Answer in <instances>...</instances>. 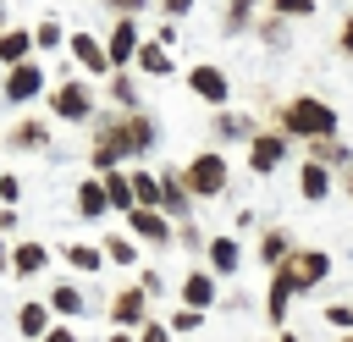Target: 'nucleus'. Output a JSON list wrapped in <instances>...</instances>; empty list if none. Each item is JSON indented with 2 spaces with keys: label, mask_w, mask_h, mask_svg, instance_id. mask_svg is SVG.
Here are the masks:
<instances>
[{
  "label": "nucleus",
  "mask_w": 353,
  "mask_h": 342,
  "mask_svg": "<svg viewBox=\"0 0 353 342\" xmlns=\"http://www.w3.org/2000/svg\"><path fill=\"white\" fill-rule=\"evenodd\" d=\"M287 127H292V132H314V138H331L336 116H331L325 105H314V99H292V105H287Z\"/></svg>",
  "instance_id": "nucleus-1"
},
{
  "label": "nucleus",
  "mask_w": 353,
  "mask_h": 342,
  "mask_svg": "<svg viewBox=\"0 0 353 342\" xmlns=\"http://www.w3.org/2000/svg\"><path fill=\"white\" fill-rule=\"evenodd\" d=\"M182 182H188L193 193H221V188H226V160H221V154H199Z\"/></svg>",
  "instance_id": "nucleus-2"
},
{
  "label": "nucleus",
  "mask_w": 353,
  "mask_h": 342,
  "mask_svg": "<svg viewBox=\"0 0 353 342\" xmlns=\"http://www.w3.org/2000/svg\"><path fill=\"white\" fill-rule=\"evenodd\" d=\"M325 270H331L325 254H292V259L281 265V276H287L292 287H314V281H325Z\"/></svg>",
  "instance_id": "nucleus-3"
},
{
  "label": "nucleus",
  "mask_w": 353,
  "mask_h": 342,
  "mask_svg": "<svg viewBox=\"0 0 353 342\" xmlns=\"http://www.w3.org/2000/svg\"><path fill=\"white\" fill-rule=\"evenodd\" d=\"M188 83H193V94H199V99H215V105L226 99V77H221L215 66H193V72H188Z\"/></svg>",
  "instance_id": "nucleus-4"
},
{
  "label": "nucleus",
  "mask_w": 353,
  "mask_h": 342,
  "mask_svg": "<svg viewBox=\"0 0 353 342\" xmlns=\"http://www.w3.org/2000/svg\"><path fill=\"white\" fill-rule=\"evenodd\" d=\"M55 116L83 121V116H88V88H83V83H66V88L55 94Z\"/></svg>",
  "instance_id": "nucleus-5"
},
{
  "label": "nucleus",
  "mask_w": 353,
  "mask_h": 342,
  "mask_svg": "<svg viewBox=\"0 0 353 342\" xmlns=\"http://www.w3.org/2000/svg\"><path fill=\"white\" fill-rule=\"evenodd\" d=\"M143 44H138V33H132V22H121L116 33H110V66H127L132 55H138Z\"/></svg>",
  "instance_id": "nucleus-6"
},
{
  "label": "nucleus",
  "mask_w": 353,
  "mask_h": 342,
  "mask_svg": "<svg viewBox=\"0 0 353 342\" xmlns=\"http://www.w3.org/2000/svg\"><path fill=\"white\" fill-rule=\"evenodd\" d=\"M39 83H44V77H39V66H17V72L6 77V99H33V94H39Z\"/></svg>",
  "instance_id": "nucleus-7"
},
{
  "label": "nucleus",
  "mask_w": 353,
  "mask_h": 342,
  "mask_svg": "<svg viewBox=\"0 0 353 342\" xmlns=\"http://www.w3.org/2000/svg\"><path fill=\"white\" fill-rule=\"evenodd\" d=\"M72 55H77L88 72H105V66H110V50H99L88 33H77V39H72Z\"/></svg>",
  "instance_id": "nucleus-8"
},
{
  "label": "nucleus",
  "mask_w": 353,
  "mask_h": 342,
  "mask_svg": "<svg viewBox=\"0 0 353 342\" xmlns=\"http://www.w3.org/2000/svg\"><path fill=\"white\" fill-rule=\"evenodd\" d=\"M281 160V138H254V149H248V165L254 171H270Z\"/></svg>",
  "instance_id": "nucleus-9"
},
{
  "label": "nucleus",
  "mask_w": 353,
  "mask_h": 342,
  "mask_svg": "<svg viewBox=\"0 0 353 342\" xmlns=\"http://www.w3.org/2000/svg\"><path fill=\"white\" fill-rule=\"evenodd\" d=\"M121 325H138L143 320V292H116V309H110Z\"/></svg>",
  "instance_id": "nucleus-10"
},
{
  "label": "nucleus",
  "mask_w": 353,
  "mask_h": 342,
  "mask_svg": "<svg viewBox=\"0 0 353 342\" xmlns=\"http://www.w3.org/2000/svg\"><path fill=\"white\" fill-rule=\"evenodd\" d=\"M132 232H143L149 243H165V221L154 210H132Z\"/></svg>",
  "instance_id": "nucleus-11"
},
{
  "label": "nucleus",
  "mask_w": 353,
  "mask_h": 342,
  "mask_svg": "<svg viewBox=\"0 0 353 342\" xmlns=\"http://www.w3.org/2000/svg\"><path fill=\"white\" fill-rule=\"evenodd\" d=\"M44 259H50V254H44V248H39V243H22V248H17V259H11V265H17V276H33V270H44Z\"/></svg>",
  "instance_id": "nucleus-12"
},
{
  "label": "nucleus",
  "mask_w": 353,
  "mask_h": 342,
  "mask_svg": "<svg viewBox=\"0 0 353 342\" xmlns=\"http://www.w3.org/2000/svg\"><path fill=\"white\" fill-rule=\"evenodd\" d=\"M105 193H110V204H121V210H132V199H138V193H132V177H116V171L105 177Z\"/></svg>",
  "instance_id": "nucleus-13"
},
{
  "label": "nucleus",
  "mask_w": 353,
  "mask_h": 342,
  "mask_svg": "<svg viewBox=\"0 0 353 342\" xmlns=\"http://www.w3.org/2000/svg\"><path fill=\"white\" fill-rule=\"evenodd\" d=\"M77 204H83V215H99V210L110 204V193H105V182H83V193H77Z\"/></svg>",
  "instance_id": "nucleus-14"
},
{
  "label": "nucleus",
  "mask_w": 353,
  "mask_h": 342,
  "mask_svg": "<svg viewBox=\"0 0 353 342\" xmlns=\"http://www.w3.org/2000/svg\"><path fill=\"white\" fill-rule=\"evenodd\" d=\"M182 292H188V309H204V303L215 298V281H210V276H188Z\"/></svg>",
  "instance_id": "nucleus-15"
},
{
  "label": "nucleus",
  "mask_w": 353,
  "mask_h": 342,
  "mask_svg": "<svg viewBox=\"0 0 353 342\" xmlns=\"http://www.w3.org/2000/svg\"><path fill=\"white\" fill-rule=\"evenodd\" d=\"M287 298H292V281L276 270V281H270V320H287Z\"/></svg>",
  "instance_id": "nucleus-16"
},
{
  "label": "nucleus",
  "mask_w": 353,
  "mask_h": 342,
  "mask_svg": "<svg viewBox=\"0 0 353 342\" xmlns=\"http://www.w3.org/2000/svg\"><path fill=\"white\" fill-rule=\"evenodd\" d=\"M17 320H22V331H28V336H50V331H44V320H50V309H44V303H22V314H17Z\"/></svg>",
  "instance_id": "nucleus-17"
},
{
  "label": "nucleus",
  "mask_w": 353,
  "mask_h": 342,
  "mask_svg": "<svg viewBox=\"0 0 353 342\" xmlns=\"http://www.w3.org/2000/svg\"><path fill=\"white\" fill-rule=\"evenodd\" d=\"M138 66H143V72H171L165 44H143V50H138Z\"/></svg>",
  "instance_id": "nucleus-18"
},
{
  "label": "nucleus",
  "mask_w": 353,
  "mask_h": 342,
  "mask_svg": "<svg viewBox=\"0 0 353 342\" xmlns=\"http://www.w3.org/2000/svg\"><path fill=\"white\" fill-rule=\"evenodd\" d=\"M132 193H138V210H149V204H154V199H160V204H165V188H160V182H154V177H132Z\"/></svg>",
  "instance_id": "nucleus-19"
},
{
  "label": "nucleus",
  "mask_w": 353,
  "mask_h": 342,
  "mask_svg": "<svg viewBox=\"0 0 353 342\" xmlns=\"http://www.w3.org/2000/svg\"><path fill=\"white\" fill-rule=\"evenodd\" d=\"M210 259H215L221 270H237V243H232V237H215V243H210Z\"/></svg>",
  "instance_id": "nucleus-20"
},
{
  "label": "nucleus",
  "mask_w": 353,
  "mask_h": 342,
  "mask_svg": "<svg viewBox=\"0 0 353 342\" xmlns=\"http://www.w3.org/2000/svg\"><path fill=\"white\" fill-rule=\"evenodd\" d=\"M50 303H55L61 314H83V292H77V287H55V292H50Z\"/></svg>",
  "instance_id": "nucleus-21"
},
{
  "label": "nucleus",
  "mask_w": 353,
  "mask_h": 342,
  "mask_svg": "<svg viewBox=\"0 0 353 342\" xmlns=\"http://www.w3.org/2000/svg\"><path fill=\"white\" fill-rule=\"evenodd\" d=\"M28 44H33L28 33H6V39H0V61H22V55H28Z\"/></svg>",
  "instance_id": "nucleus-22"
},
{
  "label": "nucleus",
  "mask_w": 353,
  "mask_h": 342,
  "mask_svg": "<svg viewBox=\"0 0 353 342\" xmlns=\"http://www.w3.org/2000/svg\"><path fill=\"white\" fill-rule=\"evenodd\" d=\"M11 143H17V149H33V143H44V121H22V127L11 132Z\"/></svg>",
  "instance_id": "nucleus-23"
},
{
  "label": "nucleus",
  "mask_w": 353,
  "mask_h": 342,
  "mask_svg": "<svg viewBox=\"0 0 353 342\" xmlns=\"http://www.w3.org/2000/svg\"><path fill=\"white\" fill-rule=\"evenodd\" d=\"M298 182H303V193H309V199H325V193H331V188H325V171H320V165H303V177H298Z\"/></svg>",
  "instance_id": "nucleus-24"
},
{
  "label": "nucleus",
  "mask_w": 353,
  "mask_h": 342,
  "mask_svg": "<svg viewBox=\"0 0 353 342\" xmlns=\"http://www.w3.org/2000/svg\"><path fill=\"white\" fill-rule=\"evenodd\" d=\"M66 259H72L77 270H99V248H88V243H72V248H66Z\"/></svg>",
  "instance_id": "nucleus-25"
},
{
  "label": "nucleus",
  "mask_w": 353,
  "mask_h": 342,
  "mask_svg": "<svg viewBox=\"0 0 353 342\" xmlns=\"http://www.w3.org/2000/svg\"><path fill=\"white\" fill-rule=\"evenodd\" d=\"M259 254H265V259H281V254H287V237H281V232H265Z\"/></svg>",
  "instance_id": "nucleus-26"
},
{
  "label": "nucleus",
  "mask_w": 353,
  "mask_h": 342,
  "mask_svg": "<svg viewBox=\"0 0 353 342\" xmlns=\"http://www.w3.org/2000/svg\"><path fill=\"white\" fill-rule=\"evenodd\" d=\"M276 11H281V17H309L314 0H276Z\"/></svg>",
  "instance_id": "nucleus-27"
},
{
  "label": "nucleus",
  "mask_w": 353,
  "mask_h": 342,
  "mask_svg": "<svg viewBox=\"0 0 353 342\" xmlns=\"http://www.w3.org/2000/svg\"><path fill=\"white\" fill-rule=\"evenodd\" d=\"M325 320H331V325H353V309H347V303H331Z\"/></svg>",
  "instance_id": "nucleus-28"
},
{
  "label": "nucleus",
  "mask_w": 353,
  "mask_h": 342,
  "mask_svg": "<svg viewBox=\"0 0 353 342\" xmlns=\"http://www.w3.org/2000/svg\"><path fill=\"white\" fill-rule=\"evenodd\" d=\"M110 259H121V265H127V259H132V243H127V237H116V243H110Z\"/></svg>",
  "instance_id": "nucleus-29"
},
{
  "label": "nucleus",
  "mask_w": 353,
  "mask_h": 342,
  "mask_svg": "<svg viewBox=\"0 0 353 342\" xmlns=\"http://www.w3.org/2000/svg\"><path fill=\"white\" fill-rule=\"evenodd\" d=\"M171 325H176V331H193V325H199V309H182V314H176Z\"/></svg>",
  "instance_id": "nucleus-30"
},
{
  "label": "nucleus",
  "mask_w": 353,
  "mask_h": 342,
  "mask_svg": "<svg viewBox=\"0 0 353 342\" xmlns=\"http://www.w3.org/2000/svg\"><path fill=\"white\" fill-rule=\"evenodd\" d=\"M143 342H165V325H143Z\"/></svg>",
  "instance_id": "nucleus-31"
},
{
  "label": "nucleus",
  "mask_w": 353,
  "mask_h": 342,
  "mask_svg": "<svg viewBox=\"0 0 353 342\" xmlns=\"http://www.w3.org/2000/svg\"><path fill=\"white\" fill-rule=\"evenodd\" d=\"M248 6H254V0H232V22H243V17H248Z\"/></svg>",
  "instance_id": "nucleus-32"
},
{
  "label": "nucleus",
  "mask_w": 353,
  "mask_h": 342,
  "mask_svg": "<svg viewBox=\"0 0 353 342\" xmlns=\"http://www.w3.org/2000/svg\"><path fill=\"white\" fill-rule=\"evenodd\" d=\"M342 44H347V50H353V17H347V22H342Z\"/></svg>",
  "instance_id": "nucleus-33"
},
{
  "label": "nucleus",
  "mask_w": 353,
  "mask_h": 342,
  "mask_svg": "<svg viewBox=\"0 0 353 342\" xmlns=\"http://www.w3.org/2000/svg\"><path fill=\"white\" fill-rule=\"evenodd\" d=\"M44 342H77V336H72V331H50Z\"/></svg>",
  "instance_id": "nucleus-34"
},
{
  "label": "nucleus",
  "mask_w": 353,
  "mask_h": 342,
  "mask_svg": "<svg viewBox=\"0 0 353 342\" xmlns=\"http://www.w3.org/2000/svg\"><path fill=\"white\" fill-rule=\"evenodd\" d=\"M110 6H116V11H138V0H110Z\"/></svg>",
  "instance_id": "nucleus-35"
},
{
  "label": "nucleus",
  "mask_w": 353,
  "mask_h": 342,
  "mask_svg": "<svg viewBox=\"0 0 353 342\" xmlns=\"http://www.w3.org/2000/svg\"><path fill=\"white\" fill-rule=\"evenodd\" d=\"M188 6H193V0H165V11H188Z\"/></svg>",
  "instance_id": "nucleus-36"
},
{
  "label": "nucleus",
  "mask_w": 353,
  "mask_h": 342,
  "mask_svg": "<svg viewBox=\"0 0 353 342\" xmlns=\"http://www.w3.org/2000/svg\"><path fill=\"white\" fill-rule=\"evenodd\" d=\"M0 265H6V248H0Z\"/></svg>",
  "instance_id": "nucleus-37"
},
{
  "label": "nucleus",
  "mask_w": 353,
  "mask_h": 342,
  "mask_svg": "<svg viewBox=\"0 0 353 342\" xmlns=\"http://www.w3.org/2000/svg\"><path fill=\"white\" fill-rule=\"evenodd\" d=\"M347 188H353V171H347Z\"/></svg>",
  "instance_id": "nucleus-38"
},
{
  "label": "nucleus",
  "mask_w": 353,
  "mask_h": 342,
  "mask_svg": "<svg viewBox=\"0 0 353 342\" xmlns=\"http://www.w3.org/2000/svg\"><path fill=\"white\" fill-rule=\"evenodd\" d=\"M116 342H127V336H116Z\"/></svg>",
  "instance_id": "nucleus-39"
},
{
  "label": "nucleus",
  "mask_w": 353,
  "mask_h": 342,
  "mask_svg": "<svg viewBox=\"0 0 353 342\" xmlns=\"http://www.w3.org/2000/svg\"><path fill=\"white\" fill-rule=\"evenodd\" d=\"M342 342H353V336H342Z\"/></svg>",
  "instance_id": "nucleus-40"
}]
</instances>
